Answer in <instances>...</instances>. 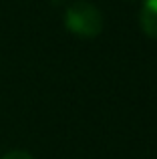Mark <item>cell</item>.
<instances>
[{"mask_svg":"<svg viewBox=\"0 0 157 159\" xmlns=\"http://www.w3.org/2000/svg\"><path fill=\"white\" fill-rule=\"evenodd\" d=\"M141 28L147 36L157 39V0H145L141 8Z\"/></svg>","mask_w":157,"mask_h":159,"instance_id":"2","label":"cell"},{"mask_svg":"<svg viewBox=\"0 0 157 159\" xmlns=\"http://www.w3.org/2000/svg\"><path fill=\"white\" fill-rule=\"evenodd\" d=\"M2 159H34V157L28 151H22V149H12V151H8Z\"/></svg>","mask_w":157,"mask_h":159,"instance_id":"3","label":"cell"},{"mask_svg":"<svg viewBox=\"0 0 157 159\" xmlns=\"http://www.w3.org/2000/svg\"><path fill=\"white\" fill-rule=\"evenodd\" d=\"M65 24L73 34L81 39H95L103 30V14L95 4L87 0L73 2L65 12Z\"/></svg>","mask_w":157,"mask_h":159,"instance_id":"1","label":"cell"}]
</instances>
